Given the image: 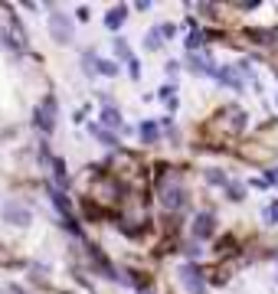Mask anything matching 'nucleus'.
<instances>
[{
	"mask_svg": "<svg viewBox=\"0 0 278 294\" xmlns=\"http://www.w3.org/2000/svg\"><path fill=\"white\" fill-rule=\"evenodd\" d=\"M183 200H187V193H183L180 177H177V173L164 177V180H160V203H164L167 209H180Z\"/></svg>",
	"mask_w": 278,
	"mask_h": 294,
	"instance_id": "obj_1",
	"label": "nucleus"
},
{
	"mask_svg": "<svg viewBox=\"0 0 278 294\" xmlns=\"http://www.w3.org/2000/svg\"><path fill=\"white\" fill-rule=\"evenodd\" d=\"M49 33H52V40H56L59 46L72 43V23H69L62 13H52V16H49Z\"/></svg>",
	"mask_w": 278,
	"mask_h": 294,
	"instance_id": "obj_2",
	"label": "nucleus"
},
{
	"mask_svg": "<svg viewBox=\"0 0 278 294\" xmlns=\"http://www.w3.org/2000/svg\"><path fill=\"white\" fill-rule=\"evenodd\" d=\"M36 124L46 131V134L56 128V98H52V95H46V98H43V105L36 108Z\"/></svg>",
	"mask_w": 278,
	"mask_h": 294,
	"instance_id": "obj_3",
	"label": "nucleus"
},
{
	"mask_svg": "<svg viewBox=\"0 0 278 294\" xmlns=\"http://www.w3.org/2000/svg\"><path fill=\"white\" fill-rule=\"evenodd\" d=\"M180 278H183V284H187V291H190V294H206V281H203V275H200L196 265H183Z\"/></svg>",
	"mask_w": 278,
	"mask_h": 294,
	"instance_id": "obj_4",
	"label": "nucleus"
},
{
	"mask_svg": "<svg viewBox=\"0 0 278 294\" xmlns=\"http://www.w3.org/2000/svg\"><path fill=\"white\" fill-rule=\"evenodd\" d=\"M4 219L13 222V226H30L33 222V212L23 206V203H7L4 206Z\"/></svg>",
	"mask_w": 278,
	"mask_h": 294,
	"instance_id": "obj_5",
	"label": "nucleus"
},
{
	"mask_svg": "<svg viewBox=\"0 0 278 294\" xmlns=\"http://www.w3.org/2000/svg\"><path fill=\"white\" fill-rule=\"evenodd\" d=\"M213 236V212H196L193 219V239H210Z\"/></svg>",
	"mask_w": 278,
	"mask_h": 294,
	"instance_id": "obj_6",
	"label": "nucleus"
},
{
	"mask_svg": "<svg viewBox=\"0 0 278 294\" xmlns=\"http://www.w3.org/2000/svg\"><path fill=\"white\" fill-rule=\"evenodd\" d=\"M190 66H193V72H200V75H213V72H216L213 59L203 56V52H190Z\"/></svg>",
	"mask_w": 278,
	"mask_h": 294,
	"instance_id": "obj_7",
	"label": "nucleus"
},
{
	"mask_svg": "<svg viewBox=\"0 0 278 294\" xmlns=\"http://www.w3.org/2000/svg\"><path fill=\"white\" fill-rule=\"evenodd\" d=\"M102 121L108 124V128H121V111L115 108V105L105 98V111H102Z\"/></svg>",
	"mask_w": 278,
	"mask_h": 294,
	"instance_id": "obj_8",
	"label": "nucleus"
},
{
	"mask_svg": "<svg viewBox=\"0 0 278 294\" xmlns=\"http://www.w3.org/2000/svg\"><path fill=\"white\" fill-rule=\"evenodd\" d=\"M124 16H128V7H115V10L108 13V20H105V26H108V30H118V26L124 23Z\"/></svg>",
	"mask_w": 278,
	"mask_h": 294,
	"instance_id": "obj_9",
	"label": "nucleus"
},
{
	"mask_svg": "<svg viewBox=\"0 0 278 294\" xmlns=\"http://www.w3.org/2000/svg\"><path fill=\"white\" fill-rule=\"evenodd\" d=\"M213 75H216L219 82H226V85H232V88H242V82H239V79H236V75L229 72V69H216V72H213Z\"/></svg>",
	"mask_w": 278,
	"mask_h": 294,
	"instance_id": "obj_10",
	"label": "nucleus"
},
{
	"mask_svg": "<svg viewBox=\"0 0 278 294\" xmlns=\"http://www.w3.org/2000/svg\"><path fill=\"white\" fill-rule=\"evenodd\" d=\"M49 196H52V203H56V209H59V212H66V216H69V200H66V196H62L59 190H49ZM69 219H72V216H69Z\"/></svg>",
	"mask_w": 278,
	"mask_h": 294,
	"instance_id": "obj_11",
	"label": "nucleus"
},
{
	"mask_svg": "<svg viewBox=\"0 0 278 294\" xmlns=\"http://www.w3.org/2000/svg\"><path fill=\"white\" fill-rule=\"evenodd\" d=\"M95 66H98V72H102V75H118V66H115V62H105V59H95Z\"/></svg>",
	"mask_w": 278,
	"mask_h": 294,
	"instance_id": "obj_12",
	"label": "nucleus"
},
{
	"mask_svg": "<svg viewBox=\"0 0 278 294\" xmlns=\"http://www.w3.org/2000/svg\"><path fill=\"white\" fill-rule=\"evenodd\" d=\"M92 134H95L98 141H105V144H108V147H115V144H118V141H115V138L108 134V131H102V128H98V124H92Z\"/></svg>",
	"mask_w": 278,
	"mask_h": 294,
	"instance_id": "obj_13",
	"label": "nucleus"
},
{
	"mask_svg": "<svg viewBox=\"0 0 278 294\" xmlns=\"http://www.w3.org/2000/svg\"><path fill=\"white\" fill-rule=\"evenodd\" d=\"M141 141H157V128H154L151 121L141 124Z\"/></svg>",
	"mask_w": 278,
	"mask_h": 294,
	"instance_id": "obj_14",
	"label": "nucleus"
},
{
	"mask_svg": "<svg viewBox=\"0 0 278 294\" xmlns=\"http://www.w3.org/2000/svg\"><path fill=\"white\" fill-rule=\"evenodd\" d=\"M115 52H118L121 59H128V62H134V56H131V49L124 46V40H118V43H115Z\"/></svg>",
	"mask_w": 278,
	"mask_h": 294,
	"instance_id": "obj_15",
	"label": "nucleus"
},
{
	"mask_svg": "<svg viewBox=\"0 0 278 294\" xmlns=\"http://www.w3.org/2000/svg\"><path fill=\"white\" fill-rule=\"evenodd\" d=\"M160 36H164L160 30H154V33H151V36H147V49H160Z\"/></svg>",
	"mask_w": 278,
	"mask_h": 294,
	"instance_id": "obj_16",
	"label": "nucleus"
},
{
	"mask_svg": "<svg viewBox=\"0 0 278 294\" xmlns=\"http://www.w3.org/2000/svg\"><path fill=\"white\" fill-rule=\"evenodd\" d=\"M52 167H56V177H59V183H69V177H66V167H62V160H52Z\"/></svg>",
	"mask_w": 278,
	"mask_h": 294,
	"instance_id": "obj_17",
	"label": "nucleus"
},
{
	"mask_svg": "<svg viewBox=\"0 0 278 294\" xmlns=\"http://www.w3.org/2000/svg\"><path fill=\"white\" fill-rule=\"evenodd\" d=\"M210 183H216V186H226V177H223L219 170H210Z\"/></svg>",
	"mask_w": 278,
	"mask_h": 294,
	"instance_id": "obj_18",
	"label": "nucleus"
},
{
	"mask_svg": "<svg viewBox=\"0 0 278 294\" xmlns=\"http://www.w3.org/2000/svg\"><path fill=\"white\" fill-rule=\"evenodd\" d=\"M268 180H272V183H278V170H272V177H268Z\"/></svg>",
	"mask_w": 278,
	"mask_h": 294,
	"instance_id": "obj_19",
	"label": "nucleus"
}]
</instances>
